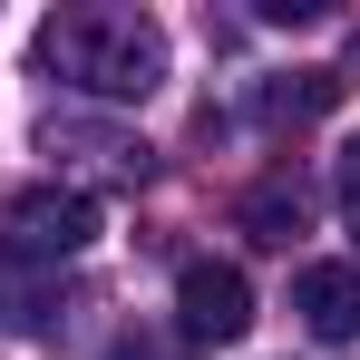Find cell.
<instances>
[{"label":"cell","instance_id":"1","mask_svg":"<svg viewBox=\"0 0 360 360\" xmlns=\"http://www.w3.org/2000/svg\"><path fill=\"white\" fill-rule=\"evenodd\" d=\"M39 68L98 98V108H136L166 88V30L146 10H108V0H78V10H49L39 20Z\"/></svg>","mask_w":360,"mask_h":360},{"label":"cell","instance_id":"2","mask_svg":"<svg viewBox=\"0 0 360 360\" xmlns=\"http://www.w3.org/2000/svg\"><path fill=\"white\" fill-rule=\"evenodd\" d=\"M0 243H10V263L59 273L68 253L98 243V195H88V185H20L10 214H0Z\"/></svg>","mask_w":360,"mask_h":360},{"label":"cell","instance_id":"3","mask_svg":"<svg viewBox=\"0 0 360 360\" xmlns=\"http://www.w3.org/2000/svg\"><path fill=\"white\" fill-rule=\"evenodd\" d=\"M176 321H185V341H205V351H224V341H243L253 331V283H243L234 263H185L176 273Z\"/></svg>","mask_w":360,"mask_h":360},{"label":"cell","instance_id":"4","mask_svg":"<svg viewBox=\"0 0 360 360\" xmlns=\"http://www.w3.org/2000/svg\"><path fill=\"white\" fill-rule=\"evenodd\" d=\"M292 311H302L311 341H360V263H302Z\"/></svg>","mask_w":360,"mask_h":360},{"label":"cell","instance_id":"5","mask_svg":"<svg viewBox=\"0 0 360 360\" xmlns=\"http://www.w3.org/2000/svg\"><path fill=\"white\" fill-rule=\"evenodd\" d=\"M39 146H49V156H98L117 185H146V176H156V156H146L136 136H108V127H78V117H49Z\"/></svg>","mask_w":360,"mask_h":360},{"label":"cell","instance_id":"6","mask_svg":"<svg viewBox=\"0 0 360 360\" xmlns=\"http://www.w3.org/2000/svg\"><path fill=\"white\" fill-rule=\"evenodd\" d=\"M341 88H351L341 68H292V78H263V88H253V117H263V127H302V117H321Z\"/></svg>","mask_w":360,"mask_h":360},{"label":"cell","instance_id":"7","mask_svg":"<svg viewBox=\"0 0 360 360\" xmlns=\"http://www.w3.org/2000/svg\"><path fill=\"white\" fill-rule=\"evenodd\" d=\"M302 224H311V195H302L292 176H263L253 195H243V234L253 243H292Z\"/></svg>","mask_w":360,"mask_h":360},{"label":"cell","instance_id":"8","mask_svg":"<svg viewBox=\"0 0 360 360\" xmlns=\"http://www.w3.org/2000/svg\"><path fill=\"white\" fill-rule=\"evenodd\" d=\"M59 311V283H30V263H0V331H39Z\"/></svg>","mask_w":360,"mask_h":360},{"label":"cell","instance_id":"9","mask_svg":"<svg viewBox=\"0 0 360 360\" xmlns=\"http://www.w3.org/2000/svg\"><path fill=\"white\" fill-rule=\"evenodd\" d=\"M331 185H341V205H351V224H360V136L341 146V166H331Z\"/></svg>","mask_w":360,"mask_h":360},{"label":"cell","instance_id":"10","mask_svg":"<svg viewBox=\"0 0 360 360\" xmlns=\"http://www.w3.org/2000/svg\"><path fill=\"white\" fill-rule=\"evenodd\" d=\"M108 360H166V351H156V341L136 331V341H117V351H108Z\"/></svg>","mask_w":360,"mask_h":360}]
</instances>
